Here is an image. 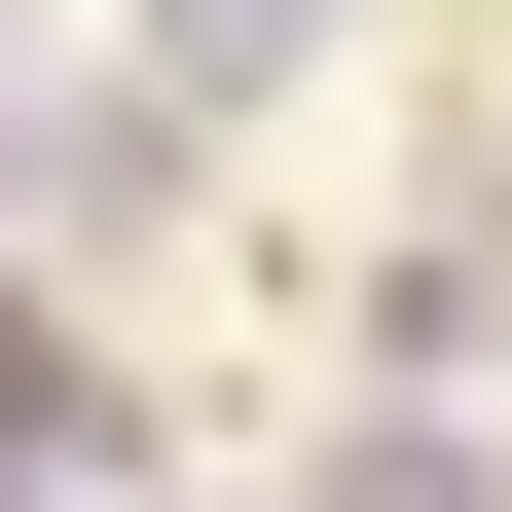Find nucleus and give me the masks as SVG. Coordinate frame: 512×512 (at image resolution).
Returning <instances> with one entry per match:
<instances>
[{"mask_svg":"<svg viewBox=\"0 0 512 512\" xmlns=\"http://www.w3.org/2000/svg\"><path fill=\"white\" fill-rule=\"evenodd\" d=\"M147 147H183L147 74H0V220H110V183H147Z\"/></svg>","mask_w":512,"mask_h":512,"instance_id":"f257e3e1","label":"nucleus"},{"mask_svg":"<svg viewBox=\"0 0 512 512\" xmlns=\"http://www.w3.org/2000/svg\"><path fill=\"white\" fill-rule=\"evenodd\" d=\"M293 37H330V0H147V110L183 74H293Z\"/></svg>","mask_w":512,"mask_h":512,"instance_id":"f03ea898","label":"nucleus"},{"mask_svg":"<svg viewBox=\"0 0 512 512\" xmlns=\"http://www.w3.org/2000/svg\"><path fill=\"white\" fill-rule=\"evenodd\" d=\"M293 512H476V476H439V439H366V476H293Z\"/></svg>","mask_w":512,"mask_h":512,"instance_id":"7ed1b4c3","label":"nucleus"},{"mask_svg":"<svg viewBox=\"0 0 512 512\" xmlns=\"http://www.w3.org/2000/svg\"><path fill=\"white\" fill-rule=\"evenodd\" d=\"M37 439H74V366H37V330H0V476H37Z\"/></svg>","mask_w":512,"mask_h":512,"instance_id":"20e7f679","label":"nucleus"}]
</instances>
